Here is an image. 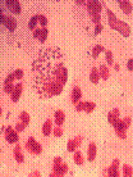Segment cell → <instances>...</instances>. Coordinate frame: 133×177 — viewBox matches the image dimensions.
<instances>
[{"instance_id": "6da1fadb", "label": "cell", "mask_w": 133, "mask_h": 177, "mask_svg": "<svg viewBox=\"0 0 133 177\" xmlns=\"http://www.w3.org/2000/svg\"><path fill=\"white\" fill-rule=\"evenodd\" d=\"M32 87L40 99H50L62 94L68 81L63 52L59 48H42L32 62Z\"/></svg>"}, {"instance_id": "7a4b0ae2", "label": "cell", "mask_w": 133, "mask_h": 177, "mask_svg": "<svg viewBox=\"0 0 133 177\" xmlns=\"http://www.w3.org/2000/svg\"><path fill=\"white\" fill-rule=\"evenodd\" d=\"M106 14H108V18H109V26L112 27L113 30L120 32L124 37H128L129 35H131L129 26L125 22H123V21H120L109 8H106Z\"/></svg>"}, {"instance_id": "3957f363", "label": "cell", "mask_w": 133, "mask_h": 177, "mask_svg": "<svg viewBox=\"0 0 133 177\" xmlns=\"http://www.w3.org/2000/svg\"><path fill=\"white\" fill-rule=\"evenodd\" d=\"M26 149L31 153V154H35V155H39L42 153V146L40 145V143L35 140V137H29L26 143Z\"/></svg>"}, {"instance_id": "277c9868", "label": "cell", "mask_w": 133, "mask_h": 177, "mask_svg": "<svg viewBox=\"0 0 133 177\" xmlns=\"http://www.w3.org/2000/svg\"><path fill=\"white\" fill-rule=\"evenodd\" d=\"M0 21H2V25L5 26L10 32H13L17 28V22L12 16H4V13H2L0 14Z\"/></svg>"}, {"instance_id": "5b68a950", "label": "cell", "mask_w": 133, "mask_h": 177, "mask_svg": "<svg viewBox=\"0 0 133 177\" xmlns=\"http://www.w3.org/2000/svg\"><path fill=\"white\" fill-rule=\"evenodd\" d=\"M119 159H114L108 169H105V177H120L119 173Z\"/></svg>"}, {"instance_id": "8992f818", "label": "cell", "mask_w": 133, "mask_h": 177, "mask_svg": "<svg viewBox=\"0 0 133 177\" xmlns=\"http://www.w3.org/2000/svg\"><path fill=\"white\" fill-rule=\"evenodd\" d=\"M4 133H5V140L8 141L9 144H17L18 143V132L14 130L12 126L6 127Z\"/></svg>"}, {"instance_id": "52a82bcc", "label": "cell", "mask_w": 133, "mask_h": 177, "mask_svg": "<svg viewBox=\"0 0 133 177\" xmlns=\"http://www.w3.org/2000/svg\"><path fill=\"white\" fill-rule=\"evenodd\" d=\"M86 6L87 10L90 12V14H99L102 9V5L97 0H90V2H86Z\"/></svg>"}, {"instance_id": "ba28073f", "label": "cell", "mask_w": 133, "mask_h": 177, "mask_svg": "<svg viewBox=\"0 0 133 177\" xmlns=\"http://www.w3.org/2000/svg\"><path fill=\"white\" fill-rule=\"evenodd\" d=\"M114 130H115V133H116V136L119 137V139H125V136H127V127H125L124 122H123V119H119L115 125H114Z\"/></svg>"}, {"instance_id": "9c48e42d", "label": "cell", "mask_w": 133, "mask_h": 177, "mask_svg": "<svg viewBox=\"0 0 133 177\" xmlns=\"http://www.w3.org/2000/svg\"><path fill=\"white\" fill-rule=\"evenodd\" d=\"M5 5L8 6V9L12 12V13H14L16 16H18V14H21V5H19V3L17 2V0H5Z\"/></svg>"}, {"instance_id": "30bf717a", "label": "cell", "mask_w": 133, "mask_h": 177, "mask_svg": "<svg viewBox=\"0 0 133 177\" xmlns=\"http://www.w3.org/2000/svg\"><path fill=\"white\" fill-rule=\"evenodd\" d=\"M119 116H120L119 109H118V108L113 109L112 112H109V113H108V122H109L110 125H113V126H114L118 121H119Z\"/></svg>"}, {"instance_id": "8fae6325", "label": "cell", "mask_w": 133, "mask_h": 177, "mask_svg": "<svg viewBox=\"0 0 133 177\" xmlns=\"http://www.w3.org/2000/svg\"><path fill=\"white\" fill-rule=\"evenodd\" d=\"M22 91H23V83H16V87H14V91H13V94L10 95L12 96V100L14 103H17L19 100V98H21V94H22Z\"/></svg>"}, {"instance_id": "7c38bea8", "label": "cell", "mask_w": 133, "mask_h": 177, "mask_svg": "<svg viewBox=\"0 0 133 177\" xmlns=\"http://www.w3.org/2000/svg\"><path fill=\"white\" fill-rule=\"evenodd\" d=\"M81 96H82V91H81V89H79L78 86L73 87V90H72V96H70L72 103L74 104V105H77V104L79 103V100H81Z\"/></svg>"}, {"instance_id": "4fadbf2b", "label": "cell", "mask_w": 133, "mask_h": 177, "mask_svg": "<svg viewBox=\"0 0 133 177\" xmlns=\"http://www.w3.org/2000/svg\"><path fill=\"white\" fill-rule=\"evenodd\" d=\"M96 153H97L96 144L95 143H90V145H88V148H87V159L90 162H93L95 157H96Z\"/></svg>"}, {"instance_id": "5bb4252c", "label": "cell", "mask_w": 133, "mask_h": 177, "mask_svg": "<svg viewBox=\"0 0 133 177\" xmlns=\"http://www.w3.org/2000/svg\"><path fill=\"white\" fill-rule=\"evenodd\" d=\"M14 159H16L18 163H23L25 155H23V153H22V146L21 145H16V148H14Z\"/></svg>"}, {"instance_id": "9a60e30c", "label": "cell", "mask_w": 133, "mask_h": 177, "mask_svg": "<svg viewBox=\"0 0 133 177\" xmlns=\"http://www.w3.org/2000/svg\"><path fill=\"white\" fill-rule=\"evenodd\" d=\"M54 118H55V125L56 126H62L63 123H64V121H65V114H64V112L63 110H56L55 113H54Z\"/></svg>"}, {"instance_id": "2e32d148", "label": "cell", "mask_w": 133, "mask_h": 177, "mask_svg": "<svg viewBox=\"0 0 133 177\" xmlns=\"http://www.w3.org/2000/svg\"><path fill=\"white\" fill-rule=\"evenodd\" d=\"M118 4H119L120 9L125 13V14H129L132 12V4L127 0H118Z\"/></svg>"}, {"instance_id": "e0dca14e", "label": "cell", "mask_w": 133, "mask_h": 177, "mask_svg": "<svg viewBox=\"0 0 133 177\" xmlns=\"http://www.w3.org/2000/svg\"><path fill=\"white\" fill-rule=\"evenodd\" d=\"M51 131H53V121H51V119H46V122L42 126V135L49 136Z\"/></svg>"}, {"instance_id": "ac0fdd59", "label": "cell", "mask_w": 133, "mask_h": 177, "mask_svg": "<svg viewBox=\"0 0 133 177\" xmlns=\"http://www.w3.org/2000/svg\"><path fill=\"white\" fill-rule=\"evenodd\" d=\"M100 79H101V76H100V72H99V69L96 68V67H93V68L91 69V75H90V81H91L92 83H95V85H97V83H99V81H100Z\"/></svg>"}, {"instance_id": "d6986e66", "label": "cell", "mask_w": 133, "mask_h": 177, "mask_svg": "<svg viewBox=\"0 0 133 177\" xmlns=\"http://www.w3.org/2000/svg\"><path fill=\"white\" fill-rule=\"evenodd\" d=\"M99 72H100V76H101V79H102V80H108V79H109L110 72H109V68H108V66H105V64H101V66H100V68H99Z\"/></svg>"}, {"instance_id": "ffe728a7", "label": "cell", "mask_w": 133, "mask_h": 177, "mask_svg": "<svg viewBox=\"0 0 133 177\" xmlns=\"http://www.w3.org/2000/svg\"><path fill=\"white\" fill-rule=\"evenodd\" d=\"M73 160H74V163H76L77 166H82V164L85 163L83 155H82V153L78 152V150L74 153V155H73Z\"/></svg>"}, {"instance_id": "44dd1931", "label": "cell", "mask_w": 133, "mask_h": 177, "mask_svg": "<svg viewBox=\"0 0 133 177\" xmlns=\"http://www.w3.org/2000/svg\"><path fill=\"white\" fill-rule=\"evenodd\" d=\"M132 176H133V168L128 163L123 164V177H132Z\"/></svg>"}, {"instance_id": "7402d4cb", "label": "cell", "mask_w": 133, "mask_h": 177, "mask_svg": "<svg viewBox=\"0 0 133 177\" xmlns=\"http://www.w3.org/2000/svg\"><path fill=\"white\" fill-rule=\"evenodd\" d=\"M19 118H21V122L23 123L25 126H28V125H29V121H31V118H29V114H28L27 112H21Z\"/></svg>"}, {"instance_id": "603a6c76", "label": "cell", "mask_w": 133, "mask_h": 177, "mask_svg": "<svg viewBox=\"0 0 133 177\" xmlns=\"http://www.w3.org/2000/svg\"><path fill=\"white\" fill-rule=\"evenodd\" d=\"M39 23V16H33L31 19H29V22H28V28L29 30H32L35 31L36 30V25Z\"/></svg>"}, {"instance_id": "cb8c5ba5", "label": "cell", "mask_w": 133, "mask_h": 177, "mask_svg": "<svg viewBox=\"0 0 133 177\" xmlns=\"http://www.w3.org/2000/svg\"><path fill=\"white\" fill-rule=\"evenodd\" d=\"M104 50H105L104 46H101V45H96V46H93L92 52H91V54H92V58H97L99 54H100L101 52H104Z\"/></svg>"}, {"instance_id": "d4e9b609", "label": "cell", "mask_w": 133, "mask_h": 177, "mask_svg": "<svg viewBox=\"0 0 133 177\" xmlns=\"http://www.w3.org/2000/svg\"><path fill=\"white\" fill-rule=\"evenodd\" d=\"M62 158L60 157H55L54 158V167H53V172H58L59 169H60V167H62Z\"/></svg>"}, {"instance_id": "484cf974", "label": "cell", "mask_w": 133, "mask_h": 177, "mask_svg": "<svg viewBox=\"0 0 133 177\" xmlns=\"http://www.w3.org/2000/svg\"><path fill=\"white\" fill-rule=\"evenodd\" d=\"M95 108H96V104H95L93 102H86V103H85V112L92 113V112L95 110Z\"/></svg>"}, {"instance_id": "4316f807", "label": "cell", "mask_w": 133, "mask_h": 177, "mask_svg": "<svg viewBox=\"0 0 133 177\" xmlns=\"http://www.w3.org/2000/svg\"><path fill=\"white\" fill-rule=\"evenodd\" d=\"M66 149L70 153H76V149H77V145H76V141L74 140H69L68 144H66Z\"/></svg>"}, {"instance_id": "83f0119b", "label": "cell", "mask_w": 133, "mask_h": 177, "mask_svg": "<svg viewBox=\"0 0 133 177\" xmlns=\"http://www.w3.org/2000/svg\"><path fill=\"white\" fill-rule=\"evenodd\" d=\"M14 87H16V85H14V83H6V85H4V93L12 95L13 91H14Z\"/></svg>"}, {"instance_id": "f1b7e54d", "label": "cell", "mask_w": 133, "mask_h": 177, "mask_svg": "<svg viewBox=\"0 0 133 177\" xmlns=\"http://www.w3.org/2000/svg\"><path fill=\"white\" fill-rule=\"evenodd\" d=\"M66 172H68V164L63 163L62 167H60V169H59V171L56 172V175H58L59 177H64V175H65Z\"/></svg>"}, {"instance_id": "f546056e", "label": "cell", "mask_w": 133, "mask_h": 177, "mask_svg": "<svg viewBox=\"0 0 133 177\" xmlns=\"http://www.w3.org/2000/svg\"><path fill=\"white\" fill-rule=\"evenodd\" d=\"M48 36H49V31H48V28H41V35H40V41L41 42H45L46 41V39H48Z\"/></svg>"}, {"instance_id": "4dcf8cb0", "label": "cell", "mask_w": 133, "mask_h": 177, "mask_svg": "<svg viewBox=\"0 0 133 177\" xmlns=\"http://www.w3.org/2000/svg\"><path fill=\"white\" fill-rule=\"evenodd\" d=\"M105 58H106L108 64H113V62H114V56H113V53L110 52V50H106V53H105Z\"/></svg>"}, {"instance_id": "1f68e13d", "label": "cell", "mask_w": 133, "mask_h": 177, "mask_svg": "<svg viewBox=\"0 0 133 177\" xmlns=\"http://www.w3.org/2000/svg\"><path fill=\"white\" fill-rule=\"evenodd\" d=\"M53 133H54V136H56V137L63 136V130H62V127H60V126H55L54 130H53Z\"/></svg>"}, {"instance_id": "d6a6232c", "label": "cell", "mask_w": 133, "mask_h": 177, "mask_svg": "<svg viewBox=\"0 0 133 177\" xmlns=\"http://www.w3.org/2000/svg\"><path fill=\"white\" fill-rule=\"evenodd\" d=\"M39 23L42 26V28H46V26H48V18L45 16H39Z\"/></svg>"}, {"instance_id": "836d02e7", "label": "cell", "mask_w": 133, "mask_h": 177, "mask_svg": "<svg viewBox=\"0 0 133 177\" xmlns=\"http://www.w3.org/2000/svg\"><path fill=\"white\" fill-rule=\"evenodd\" d=\"M90 17H91V21H92L93 23H96V25H100V19H101L100 14H90Z\"/></svg>"}, {"instance_id": "e575fe53", "label": "cell", "mask_w": 133, "mask_h": 177, "mask_svg": "<svg viewBox=\"0 0 133 177\" xmlns=\"http://www.w3.org/2000/svg\"><path fill=\"white\" fill-rule=\"evenodd\" d=\"M16 80V76H14V72L13 73H10V75H8V77L4 80V85H6V83H13V81Z\"/></svg>"}, {"instance_id": "d590c367", "label": "cell", "mask_w": 133, "mask_h": 177, "mask_svg": "<svg viewBox=\"0 0 133 177\" xmlns=\"http://www.w3.org/2000/svg\"><path fill=\"white\" fill-rule=\"evenodd\" d=\"M14 76H16L17 80H22V79H23V71H22V69H16V71H14Z\"/></svg>"}, {"instance_id": "8d00e7d4", "label": "cell", "mask_w": 133, "mask_h": 177, "mask_svg": "<svg viewBox=\"0 0 133 177\" xmlns=\"http://www.w3.org/2000/svg\"><path fill=\"white\" fill-rule=\"evenodd\" d=\"M25 129H26V126H25L23 123H22V122L16 123V131H17V132H22V131H23Z\"/></svg>"}, {"instance_id": "74e56055", "label": "cell", "mask_w": 133, "mask_h": 177, "mask_svg": "<svg viewBox=\"0 0 133 177\" xmlns=\"http://www.w3.org/2000/svg\"><path fill=\"white\" fill-rule=\"evenodd\" d=\"M85 103H86V102H79V103L76 105V110H77V112L85 110Z\"/></svg>"}, {"instance_id": "f35d334b", "label": "cell", "mask_w": 133, "mask_h": 177, "mask_svg": "<svg viewBox=\"0 0 133 177\" xmlns=\"http://www.w3.org/2000/svg\"><path fill=\"white\" fill-rule=\"evenodd\" d=\"M101 31H102V25H96L95 26V35H96V36H97Z\"/></svg>"}, {"instance_id": "ab89813d", "label": "cell", "mask_w": 133, "mask_h": 177, "mask_svg": "<svg viewBox=\"0 0 133 177\" xmlns=\"http://www.w3.org/2000/svg\"><path fill=\"white\" fill-rule=\"evenodd\" d=\"M40 35H41V28H36V30L33 31V37L40 39Z\"/></svg>"}, {"instance_id": "60d3db41", "label": "cell", "mask_w": 133, "mask_h": 177, "mask_svg": "<svg viewBox=\"0 0 133 177\" xmlns=\"http://www.w3.org/2000/svg\"><path fill=\"white\" fill-rule=\"evenodd\" d=\"M131 121H132L131 117H125V118H123V122H124V125H125V127H127V129L131 126Z\"/></svg>"}, {"instance_id": "b9f144b4", "label": "cell", "mask_w": 133, "mask_h": 177, "mask_svg": "<svg viewBox=\"0 0 133 177\" xmlns=\"http://www.w3.org/2000/svg\"><path fill=\"white\" fill-rule=\"evenodd\" d=\"M127 68L128 71L133 72V59H128V63H127Z\"/></svg>"}, {"instance_id": "7bdbcfd3", "label": "cell", "mask_w": 133, "mask_h": 177, "mask_svg": "<svg viewBox=\"0 0 133 177\" xmlns=\"http://www.w3.org/2000/svg\"><path fill=\"white\" fill-rule=\"evenodd\" d=\"M29 177H41V175H40L39 171H32L31 173H29Z\"/></svg>"}, {"instance_id": "ee69618b", "label": "cell", "mask_w": 133, "mask_h": 177, "mask_svg": "<svg viewBox=\"0 0 133 177\" xmlns=\"http://www.w3.org/2000/svg\"><path fill=\"white\" fill-rule=\"evenodd\" d=\"M74 141H76V145H77V146H79V145H81V143H82V136H77V137L74 139Z\"/></svg>"}, {"instance_id": "f6af8a7d", "label": "cell", "mask_w": 133, "mask_h": 177, "mask_svg": "<svg viewBox=\"0 0 133 177\" xmlns=\"http://www.w3.org/2000/svg\"><path fill=\"white\" fill-rule=\"evenodd\" d=\"M76 3H77L78 5H82V4H85L86 2H82V0H77V2H76Z\"/></svg>"}, {"instance_id": "bcb514c9", "label": "cell", "mask_w": 133, "mask_h": 177, "mask_svg": "<svg viewBox=\"0 0 133 177\" xmlns=\"http://www.w3.org/2000/svg\"><path fill=\"white\" fill-rule=\"evenodd\" d=\"M49 177H59V176H58L55 172H53V173H50V176H49Z\"/></svg>"}, {"instance_id": "7dc6e473", "label": "cell", "mask_w": 133, "mask_h": 177, "mask_svg": "<svg viewBox=\"0 0 133 177\" xmlns=\"http://www.w3.org/2000/svg\"><path fill=\"white\" fill-rule=\"evenodd\" d=\"M119 68H120L119 64H115V69H116V71H119Z\"/></svg>"}]
</instances>
